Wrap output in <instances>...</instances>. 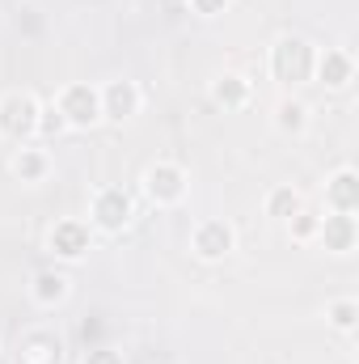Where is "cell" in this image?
<instances>
[{"label":"cell","instance_id":"cell-1","mask_svg":"<svg viewBox=\"0 0 359 364\" xmlns=\"http://www.w3.org/2000/svg\"><path fill=\"white\" fill-rule=\"evenodd\" d=\"M313 64H317V47L304 34H279L267 51V73L287 93L313 81Z\"/></svg>","mask_w":359,"mask_h":364},{"label":"cell","instance_id":"cell-2","mask_svg":"<svg viewBox=\"0 0 359 364\" xmlns=\"http://www.w3.org/2000/svg\"><path fill=\"white\" fill-rule=\"evenodd\" d=\"M38 114L43 97L34 90H9L0 97V140L9 144H30L38 136Z\"/></svg>","mask_w":359,"mask_h":364},{"label":"cell","instance_id":"cell-3","mask_svg":"<svg viewBox=\"0 0 359 364\" xmlns=\"http://www.w3.org/2000/svg\"><path fill=\"white\" fill-rule=\"evenodd\" d=\"M186 186H190V174L182 170L178 161H170V157L144 166V174H140V191H144V199L157 203V208H178L182 199H186Z\"/></svg>","mask_w":359,"mask_h":364},{"label":"cell","instance_id":"cell-4","mask_svg":"<svg viewBox=\"0 0 359 364\" xmlns=\"http://www.w3.org/2000/svg\"><path fill=\"white\" fill-rule=\"evenodd\" d=\"M51 102H55V110L64 114L68 132H89V127L101 123V97H97V85H89V81L64 85Z\"/></svg>","mask_w":359,"mask_h":364},{"label":"cell","instance_id":"cell-5","mask_svg":"<svg viewBox=\"0 0 359 364\" xmlns=\"http://www.w3.org/2000/svg\"><path fill=\"white\" fill-rule=\"evenodd\" d=\"M131 216H136V203H131V195L123 191V186H97L89 199V229L97 233H123L127 225H131Z\"/></svg>","mask_w":359,"mask_h":364},{"label":"cell","instance_id":"cell-6","mask_svg":"<svg viewBox=\"0 0 359 364\" xmlns=\"http://www.w3.org/2000/svg\"><path fill=\"white\" fill-rule=\"evenodd\" d=\"M190 250H194V259H203V263H224V259L237 250V229H233V220H224V216H203V220L190 229Z\"/></svg>","mask_w":359,"mask_h":364},{"label":"cell","instance_id":"cell-7","mask_svg":"<svg viewBox=\"0 0 359 364\" xmlns=\"http://www.w3.org/2000/svg\"><path fill=\"white\" fill-rule=\"evenodd\" d=\"M47 250L60 259V263H81L93 250V229L89 220H77V216H64L47 229Z\"/></svg>","mask_w":359,"mask_h":364},{"label":"cell","instance_id":"cell-8","mask_svg":"<svg viewBox=\"0 0 359 364\" xmlns=\"http://www.w3.org/2000/svg\"><path fill=\"white\" fill-rule=\"evenodd\" d=\"M97 97H101V123H131L144 106V90L127 77H114V81L97 85Z\"/></svg>","mask_w":359,"mask_h":364},{"label":"cell","instance_id":"cell-9","mask_svg":"<svg viewBox=\"0 0 359 364\" xmlns=\"http://www.w3.org/2000/svg\"><path fill=\"white\" fill-rule=\"evenodd\" d=\"M313 81L326 85V90H334V93L347 90V85L355 81V60H351V51H343V47H326V51H317Z\"/></svg>","mask_w":359,"mask_h":364},{"label":"cell","instance_id":"cell-10","mask_svg":"<svg viewBox=\"0 0 359 364\" xmlns=\"http://www.w3.org/2000/svg\"><path fill=\"white\" fill-rule=\"evenodd\" d=\"M64 360V339L51 326H34L17 343V364H60Z\"/></svg>","mask_w":359,"mask_h":364},{"label":"cell","instance_id":"cell-11","mask_svg":"<svg viewBox=\"0 0 359 364\" xmlns=\"http://www.w3.org/2000/svg\"><path fill=\"white\" fill-rule=\"evenodd\" d=\"M326 212H359V170L355 166H338L330 178H326Z\"/></svg>","mask_w":359,"mask_h":364},{"label":"cell","instance_id":"cell-12","mask_svg":"<svg viewBox=\"0 0 359 364\" xmlns=\"http://www.w3.org/2000/svg\"><path fill=\"white\" fill-rule=\"evenodd\" d=\"M317 242H321L330 255H351L355 242H359L355 216H347V212H326V216H321V229H317Z\"/></svg>","mask_w":359,"mask_h":364},{"label":"cell","instance_id":"cell-13","mask_svg":"<svg viewBox=\"0 0 359 364\" xmlns=\"http://www.w3.org/2000/svg\"><path fill=\"white\" fill-rule=\"evenodd\" d=\"M270 123H275L279 136H304L309 123H313V106H309L304 97H296V93H283V97L270 106Z\"/></svg>","mask_w":359,"mask_h":364},{"label":"cell","instance_id":"cell-14","mask_svg":"<svg viewBox=\"0 0 359 364\" xmlns=\"http://www.w3.org/2000/svg\"><path fill=\"white\" fill-rule=\"evenodd\" d=\"M68 292H72V275L60 272V267H43V272H34V279H30V301H34L38 309L64 305Z\"/></svg>","mask_w":359,"mask_h":364},{"label":"cell","instance_id":"cell-15","mask_svg":"<svg viewBox=\"0 0 359 364\" xmlns=\"http://www.w3.org/2000/svg\"><path fill=\"white\" fill-rule=\"evenodd\" d=\"M211 102L216 106H224V110H245L250 106V97H254V85H250V77H241V73H233V68H224V73H216L211 77Z\"/></svg>","mask_w":359,"mask_h":364},{"label":"cell","instance_id":"cell-16","mask_svg":"<svg viewBox=\"0 0 359 364\" xmlns=\"http://www.w3.org/2000/svg\"><path fill=\"white\" fill-rule=\"evenodd\" d=\"M9 174L17 182H47V174H51V153L38 149V144H17L13 157H9Z\"/></svg>","mask_w":359,"mask_h":364},{"label":"cell","instance_id":"cell-17","mask_svg":"<svg viewBox=\"0 0 359 364\" xmlns=\"http://www.w3.org/2000/svg\"><path fill=\"white\" fill-rule=\"evenodd\" d=\"M300 208H304V195H300L292 182H279V186H270L267 199H263V212H267L270 220H279V225H283V220H292Z\"/></svg>","mask_w":359,"mask_h":364},{"label":"cell","instance_id":"cell-18","mask_svg":"<svg viewBox=\"0 0 359 364\" xmlns=\"http://www.w3.org/2000/svg\"><path fill=\"white\" fill-rule=\"evenodd\" d=\"M326 322H330L338 335H355V326H359V301H355V296H334V301L326 305Z\"/></svg>","mask_w":359,"mask_h":364},{"label":"cell","instance_id":"cell-19","mask_svg":"<svg viewBox=\"0 0 359 364\" xmlns=\"http://www.w3.org/2000/svg\"><path fill=\"white\" fill-rule=\"evenodd\" d=\"M287 225V237L292 242H300V246H309V242H317V229H321V216L317 212H309V208H300L292 220H283Z\"/></svg>","mask_w":359,"mask_h":364},{"label":"cell","instance_id":"cell-20","mask_svg":"<svg viewBox=\"0 0 359 364\" xmlns=\"http://www.w3.org/2000/svg\"><path fill=\"white\" fill-rule=\"evenodd\" d=\"M64 132H68V123H64V114L55 110V102H43V114H38V136L55 140V136H64Z\"/></svg>","mask_w":359,"mask_h":364},{"label":"cell","instance_id":"cell-21","mask_svg":"<svg viewBox=\"0 0 359 364\" xmlns=\"http://www.w3.org/2000/svg\"><path fill=\"white\" fill-rule=\"evenodd\" d=\"M190 4V13H199V17H220L233 0H186Z\"/></svg>","mask_w":359,"mask_h":364},{"label":"cell","instance_id":"cell-22","mask_svg":"<svg viewBox=\"0 0 359 364\" xmlns=\"http://www.w3.org/2000/svg\"><path fill=\"white\" fill-rule=\"evenodd\" d=\"M81 364H127V360H123L118 348H93V352H85V360Z\"/></svg>","mask_w":359,"mask_h":364}]
</instances>
